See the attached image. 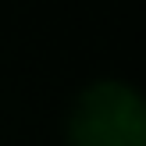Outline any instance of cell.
Returning a JSON list of instances; mask_svg holds the SVG:
<instances>
[{"mask_svg": "<svg viewBox=\"0 0 146 146\" xmlns=\"http://www.w3.org/2000/svg\"><path fill=\"white\" fill-rule=\"evenodd\" d=\"M78 146H139V107L121 89H100L78 118Z\"/></svg>", "mask_w": 146, "mask_h": 146, "instance_id": "obj_1", "label": "cell"}]
</instances>
